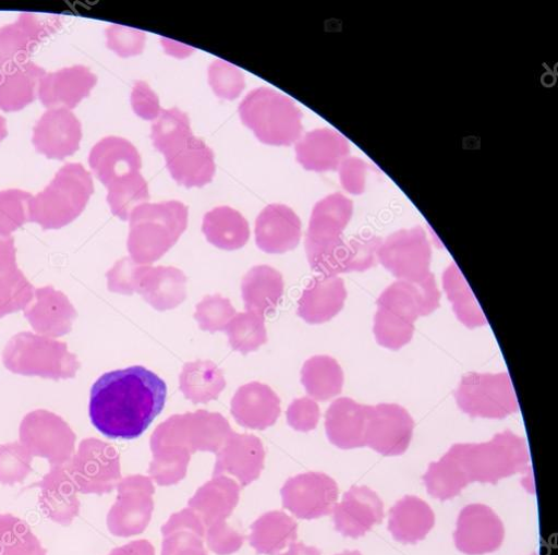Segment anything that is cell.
<instances>
[{"instance_id": "1", "label": "cell", "mask_w": 558, "mask_h": 555, "mask_svg": "<svg viewBox=\"0 0 558 555\" xmlns=\"http://www.w3.org/2000/svg\"><path fill=\"white\" fill-rule=\"evenodd\" d=\"M167 394L166 382L145 366L106 373L92 388V422L109 438H138L165 409Z\"/></svg>"}, {"instance_id": "2", "label": "cell", "mask_w": 558, "mask_h": 555, "mask_svg": "<svg viewBox=\"0 0 558 555\" xmlns=\"http://www.w3.org/2000/svg\"><path fill=\"white\" fill-rule=\"evenodd\" d=\"M232 433L219 413L198 410L169 418L151 436V480L161 486L178 484L186 476L194 453H218Z\"/></svg>"}, {"instance_id": "3", "label": "cell", "mask_w": 558, "mask_h": 555, "mask_svg": "<svg viewBox=\"0 0 558 555\" xmlns=\"http://www.w3.org/2000/svg\"><path fill=\"white\" fill-rule=\"evenodd\" d=\"M440 292L435 277L422 283L398 280L378 298L374 317V335L378 345L399 350L414 334V323L439 307Z\"/></svg>"}, {"instance_id": "4", "label": "cell", "mask_w": 558, "mask_h": 555, "mask_svg": "<svg viewBox=\"0 0 558 555\" xmlns=\"http://www.w3.org/2000/svg\"><path fill=\"white\" fill-rule=\"evenodd\" d=\"M129 250L140 265H150L163 257L189 226V208L181 202L145 204L131 218Z\"/></svg>"}, {"instance_id": "5", "label": "cell", "mask_w": 558, "mask_h": 555, "mask_svg": "<svg viewBox=\"0 0 558 555\" xmlns=\"http://www.w3.org/2000/svg\"><path fill=\"white\" fill-rule=\"evenodd\" d=\"M458 459L471 483L496 484L529 468L530 455L524 438L507 430L489 442L454 444L449 449Z\"/></svg>"}, {"instance_id": "6", "label": "cell", "mask_w": 558, "mask_h": 555, "mask_svg": "<svg viewBox=\"0 0 558 555\" xmlns=\"http://www.w3.org/2000/svg\"><path fill=\"white\" fill-rule=\"evenodd\" d=\"M95 185L92 174L80 164L65 165L52 182L31 202V220L46 229L71 224L86 209Z\"/></svg>"}, {"instance_id": "7", "label": "cell", "mask_w": 558, "mask_h": 555, "mask_svg": "<svg viewBox=\"0 0 558 555\" xmlns=\"http://www.w3.org/2000/svg\"><path fill=\"white\" fill-rule=\"evenodd\" d=\"M243 124L259 142L291 146L302 134V113L289 97L269 88L251 92L239 108Z\"/></svg>"}, {"instance_id": "8", "label": "cell", "mask_w": 558, "mask_h": 555, "mask_svg": "<svg viewBox=\"0 0 558 555\" xmlns=\"http://www.w3.org/2000/svg\"><path fill=\"white\" fill-rule=\"evenodd\" d=\"M454 396L460 410L471 418L501 420L519 411L508 373H468Z\"/></svg>"}, {"instance_id": "9", "label": "cell", "mask_w": 558, "mask_h": 555, "mask_svg": "<svg viewBox=\"0 0 558 555\" xmlns=\"http://www.w3.org/2000/svg\"><path fill=\"white\" fill-rule=\"evenodd\" d=\"M118 498L108 515L112 534L129 538L143 533L150 523L155 509V485L151 478L135 474L118 485Z\"/></svg>"}, {"instance_id": "10", "label": "cell", "mask_w": 558, "mask_h": 555, "mask_svg": "<svg viewBox=\"0 0 558 555\" xmlns=\"http://www.w3.org/2000/svg\"><path fill=\"white\" fill-rule=\"evenodd\" d=\"M432 252L421 229L403 230L381 243L378 262L398 280L422 283L434 276L430 273Z\"/></svg>"}, {"instance_id": "11", "label": "cell", "mask_w": 558, "mask_h": 555, "mask_svg": "<svg viewBox=\"0 0 558 555\" xmlns=\"http://www.w3.org/2000/svg\"><path fill=\"white\" fill-rule=\"evenodd\" d=\"M69 471L83 494L111 493L122 479L120 455L111 445L97 439L82 444Z\"/></svg>"}, {"instance_id": "12", "label": "cell", "mask_w": 558, "mask_h": 555, "mask_svg": "<svg viewBox=\"0 0 558 555\" xmlns=\"http://www.w3.org/2000/svg\"><path fill=\"white\" fill-rule=\"evenodd\" d=\"M62 25L61 16L23 13L16 23L0 28V72L29 62L38 45Z\"/></svg>"}, {"instance_id": "13", "label": "cell", "mask_w": 558, "mask_h": 555, "mask_svg": "<svg viewBox=\"0 0 558 555\" xmlns=\"http://www.w3.org/2000/svg\"><path fill=\"white\" fill-rule=\"evenodd\" d=\"M283 507L300 519H317L331 514L337 505V482L323 472L290 478L281 488Z\"/></svg>"}, {"instance_id": "14", "label": "cell", "mask_w": 558, "mask_h": 555, "mask_svg": "<svg viewBox=\"0 0 558 555\" xmlns=\"http://www.w3.org/2000/svg\"><path fill=\"white\" fill-rule=\"evenodd\" d=\"M350 217L351 204L340 195L329 196L315 206L305 242L313 270L344 242L341 236Z\"/></svg>"}, {"instance_id": "15", "label": "cell", "mask_w": 558, "mask_h": 555, "mask_svg": "<svg viewBox=\"0 0 558 555\" xmlns=\"http://www.w3.org/2000/svg\"><path fill=\"white\" fill-rule=\"evenodd\" d=\"M414 422L403 407L396 403L367 406L365 446L384 456L404 454L412 441Z\"/></svg>"}, {"instance_id": "16", "label": "cell", "mask_w": 558, "mask_h": 555, "mask_svg": "<svg viewBox=\"0 0 558 555\" xmlns=\"http://www.w3.org/2000/svg\"><path fill=\"white\" fill-rule=\"evenodd\" d=\"M505 538V527L487 505L475 503L459 514L454 531L457 548L466 555H484L497 551Z\"/></svg>"}, {"instance_id": "17", "label": "cell", "mask_w": 558, "mask_h": 555, "mask_svg": "<svg viewBox=\"0 0 558 555\" xmlns=\"http://www.w3.org/2000/svg\"><path fill=\"white\" fill-rule=\"evenodd\" d=\"M82 140V123L72 111L49 109L34 129L33 144L48 159L64 160L81 149Z\"/></svg>"}, {"instance_id": "18", "label": "cell", "mask_w": 558, "mask_h": 555, "mask_svg": "<svg viewBox=\"0 0 558 555\" xmlns=\"http://www.w3.org/2000/svg\"><path fill=\"white\" fill-rule=\"evenodd\" d=\"M384 519V504L368 486L353 485L333 509V522L338 532L348 538L365 535Z\"/></svg>"}, {"instance_id": "19", "label": "cell", "mask_w": 558, "mask_h": 555, "mask_svg": "<svg viewBox=\"0 0 558 555\" xmlns=\"http://www.w3.org/2000/svg\"><path fill=\"white\" fill-rule=\"evenodd\" d=\"M266 451L255 435L232 433L217 453L215 475L231 474L244 487L257 480L265 467Z\"/></svg>"}, {"instance_id": "20", "label": "cell", "mask_w": 558, "mask_h": 555, "mask_svg": "<svg viewBox=\"0 0 558 555\" xmlns=\"http://www.w3.org/2000/svg\"><path fill=\"white\" fill-rule=\"evenodd\" d=\"M97 76L86 67L76 65L41 80L38 97L48 109H75L97 86Z\"/></svg>"}, {"instance_id": "21", "label": "cell", "mask_w": 558, "mask_h": 555, "mask_svg": "<svg viewBox=\"0 0 558 555\" xmlns=\"http://www.w3.org/2000/svg\"><path fill=\"white\" fill-rule=\"evenodd\" d=\"M89 165L97 178L107 186L141 173L143 161L136 147L128 140L110 136L92 150Z\"/></svg>"}, {"instance_id": "22", "label": "cell", "mask_w": 558, "mask_h": 555, "mask_svg": "<svg viewBox=\"0 0 558 555\" xmlns=\"http://www.w3.org/2000/svg\"><path fill=\"white\" fill-rule=\"evenodd\" d=\"M257 246L267 254H284L298 248L302 237V224L288 206L269 205L256 220Z\"/></svg>"}, {"instance_id": "23", "label": "cell", "mask_w": 558, "mask_h": 555, "mask_svg": "<svg viewBox=\"0 0 558 555\" xmlns=\"http://www.w3.org/2000/svg\"><path fill=\"white\" fill-rule=\"evenodd\" d=\"M165 158L172 178L187 189L203 188L211 183L216 174L214 152L195 136L178 146Z\"/></svg>"}, {"instance_id": "24", "label": "cell", "mask_w": 558, "mask_h": 555, "mask_svg": "<svg viewBox=\"0 0 558 555\" xmlns=\"http://www.w3.org/2000/svg\"><path fill=\"white\" fill-rule=\"evenodd\" d=\"M231 412L240 425L252 430H266L280 417V398L268 385L253 382L235 393Z\"/></svg>"}, {"instance_id": "25", "label": "cell", "mask_w": 558, "mask_h": 555, "mask_svg": "<svg viewBox=\"0 0 558 555\" xmlns=\"http://www.w3.org/2000/svg\"><path fill=\"white\" fill-rule=\"evenodd\" d=\"M347 288L338 276H318L304 290L298 315L312 325L332 319L344 306Z\"/></svg>"}, {"instance_id": "26", "label": "cell", "mask_w": 558, "mask_h": 555, "mask_svg": "<svg viewBox=\"0 0 558 555\" xmlns=\"http://www.w3.org/2000/svg\"><path fill=\"white\" fill-rule=\"evenodd\" d=\"M36 485L41 488L40 505L49 519L69 526L80 515L78 490L66 468L53 467Z\"/></svg>"}, {"instance_id": "27", "label": "cell", "mask_w": 558, "mask_h": 555, "mask_svg": "<svg viewBox=\"0 0 558 555\" xmlns=\"http://www.w3.org/2000/svg\"><path fill=\"white\" fill-rule=\"evenodd\" d=\"M241 487L227 475H215L198 488L190 499L192 509L204 523L206 530L213 524L226 521L240 500Z\"/></svg>"}, {"instance_id": "28", "label": "cell", "mask_w": 558, "mask_h": 555, "mask_svg": "<svg viewBox=\"0 0 558 555\" xmlns=\"http://www.w3.org/2000/svg\"><path fill=\"white\" fill-rule=\"evenodd\" d=\"M366 408L351 398L335 400L326 412V433L341 449L365 447Z\"/></svg>"}, {"instance_id": "29", "label": "cell", "mask_w": 558, "mask_h": 555, "mask_svg": "<svg viewBox=\"0 0 558 555\" xmlns=\"http://www.w3.org/2000/svg\"><path fill=\"white\" fill-rule=\"evenodd\" d=\"M187 278L175 267L146 266L137 292L158 311H168L182 304L186 297Z\"/></svg>"}, {"instance_id": "30", "label": "cell", "mask_w": 558, "mask_h": 555, "mask_svg": "<svg viewBox=\"0 0 558 555\" xmlns=\"http://www.w3.org/2000/svg\"><path fill=\"white\" fill-rule=\"evenodd\" d=\"M435 524V514L420 497L407 495L389 510L388 529L392 536L404 544L425 539Z\"/></svg>"}, {"instance_id": "31", "label": "cell", "mask_w": 558, "mask_h": 555, "mask_svg": "<svg viewBox=\"0 0 558 555\" xmlns=\"http://www.w3.org/2000/svg\"><path fill=\"white\" fill-rule=\"evenodd\" d=\"M284 292L282 275L266 265L253 267L242 280V297L246 312L262 316L272 315Z\"/></svg>"}, {"instance_id": "32", "label": "cell", "mask_w": 558, "mask_h": 555, "mask_svg": "<svg viewBox=\"0 0 558 555\" xmlns=\"http://www.w3.org/2000/svg\"><path fill=\"white\" fill-rule=\"evenodd\" d=\"M47 72L34 62H27L0 72V110L19 112L32 105Z\"/></svg>"}, {"instance_id": "33", "label": "cell", "mask_w": 558, "mask_h": 555, "mask_svg": "<svg viewBox=\"0 0 558 555\" xmlns=\"http://www.w3.org/2000/svg\"><path fill=\"white\" fill-rule=\"evenodd\" d=\"M162 555H208L206 528L190 508L173 514L162 527Z\"/></svg>"}, {"instance_id": "34", "label": "cell", "mask_w": 558, "mask_h": 555, "mask_svg": "<svg viewBox=\"0 0 558 555\" xmlns=\"http://www.w3.org/2000/svg\"><path fill=\"white\" fill-rule=\"evenodd\" d=\"M296 159L308 171L324 172L336 169L345 155L342 137L329 130H317L296 144Z\"/></svg>"}, {"instance_id": "35", "label": "cell", "mask_w": 558, "mask_h": 555, "mask_svg": "<svg viewBox=\"0 0 558 555\" xmlns=\"http://www.w3.org/2000/svg\"><path fill=\"white\" fill-rule=\"evenodd\" d=\"M203 232L209 243L226 251L244 248L251 237L247 220L230 207H218L206 214Z\"/></svg>"}, {"instance_id": "36", "label": "cell", "mask_w": 558, "mask_h": 555, "mask_svg": "<svg viewBox=\"0 0 558 555\" xmlns=\"http://www.w3.org/2000/svg\"><path fill=\"white\" fill-rule=\"evenodd\" d=\"M298 539L296 521L283 511H269L252 524L251 545L258 554L277 555Z\"/></svg>"}, {"instance_id": "37", "label": "cell", "mask_w": 558, "mask_h": 555, "mask_svg": "<svg viewBox=\"0 0 558 555\" xmlns=\"http://www.w3.org/2000/svg\"><path fill=\"white\" fill-rule=\"evenodd\" d=\"M226 386L222 370L211 361L186 363L180 375V389L193 403L216 400Z\"/></svg>"}, {"instance_id": "38", "label": "cell", "mask_w": 558, "mask_h": 555, "mask_svg": "<svg viewBox=\"0 0 558 555\" xmlns=\"http://www.w3.org/2000/svg\"><path fill=\"white\" fill-rule=\"evenodd\" d=\"M302 383L307 394L316 400H328L343 388L344 376L340 364L331 357L316 355L302 369Z\"/></svg>"}, {"instance_id": "39", "label": "cell", "mask_w": 558, "mask_h": 555, "mask_svg": "<svg viewBox=\"0 0 558 555\" xmlns=\"http://www.w3.org/2000/svg\"><path fill=\"white\" fill-rule=\"evenodd\" d=\"M423 482L428 494L442 502L458 496L471 483L464 469L450 450L438 461L429 464L423 475Z\"/></svg>"}, {"instance_id": "40", "label": "cell", "mask_w": 558, "mask_h": 555, "mask_svg": "<svg viewBox=\"0 0 558 555\" xmlns=\"http://www.w3.org/2000/svg\"><path fill=\"white\" fill-rule=\"evenodd\" d=\"M442 286L457 318L468 328L487 325V319L459 267L452 263L442 275Z\"/></svg>"}, {"instance_id": "41", "label": "cell", "mask_w": 558, "mask_h": 555, "mask_svg": "<svg viewBox=\"0 0 558 555\" xmlns=\"http://www.w3.org/2000/svg\"><path fill=\"white\" fill-rule=\"evenodd\" d=\"M193 136L189 116L177 108L162 109L151 130L154 145L163 156Z\"/></svg>"}, {"instance_id": "42", "label": "cell", "mask_w": 558, "mask_h": 555, "mask_svg": "<svg viewBox=\"0 0 558 555\" xmlns=\"http://www.w3.org/2000/svg\"><path fill=\"white\" fill-rule=\"evenodd\" d=\"M149 186L142 173L132 176L108 188V203L120 219L130 220L135 209L149 202Z\"/></svg>"}, {"instance_id": "43", "label": "cell", "mask_w": 558, "mask_h": 555, "mask_svg": "<svg viewBox=\"0 0 558 555\" xmlns=\"http://www.w3.org/2000/svg\"><path fill=\"white\" fill-rule=\"evenodd\" d=\"M226 330L232 349L243 354L256 351L268 341L265 317L253 312L236 314Z\"/></svg>"}, {"instance_id": "44", "label": "cell", "mask_w": 558, "mask_h": 555, "mask_svg": "<svg viewBox=\"0 0 558 555\" xmlns=\"http://www.w3.org/2000/svg\"><path fill=\"white\" fill-rule=\"evenodd\" d=\"M236 315L231 301L220 294L207 295L196 306L195 318L203 330L223 331Z\"/></svg>"}, {"instance_id": "45", "label": "cell", "mask_w": 558, "mask_h": 555, "mask_svg": "<svg viewBox=\"0 0 558 555\" xmlns=\"http://www.w3.org/2000/svg\"><path fill=\"white\" fill-rule=\"evenodd\" d=\"M33 195L23 190L0 192V232H10L31 218Z\"/></svg>"}, {"instance_id": "46", "label": "cell", "mask_w": 558, "mask_h": 555, "mask_svg": "<svg viewBox=\"0 0 558 555\" xmlns=\"http://www.w3.org/2000/svg\"><path fill=\"white\" fill-rule=\"evenodd\" d=\"M208 76L214 93L225 100L238 99L246 86L244 74L222 60H217L209 67Z\"/></svg>"}, {"instance_id": "47", "label": "cell", "mask_w": 558, "mask_h": 555, "mask_svg": "<svg viewBox=\"0 0 558 555\" xmlns=\"http://www.w3.org/2000/svg\"><path fill=\"white\" fill-rule=\"evenodd\" d=\"M32 457L19 445L0 447V483H23L32 472Z\"/></svg>"}, {"instance_id": "48", "label": "cell", "mask_w": 558, "mask_h": 555, "mask_svg": "<svg viewBox=\"0 0 558 555\" xmlns=\"http://www.w3.org/2000/svg\"><path fill=\"white\" fill-rule=\"evenodd\" d=\"M108 48L120 58L141 56L146 47V34L142 31L113 25L107 29Z\"/></svg>"}, {"instance_id": "49", "label": "cell", "mask_w": 558, "mask_h": 555, "mask_svg": "<svg viewBox=\"0 0 558 555\" xmlns=\"http://www.w3.org/2000/svg\"><path fill=\"white\" fill-rule=\"evenodd\" d=\"M206 538L209 548L218 555L238 552L245 541L244 534L229 526L227 520L209 527L206 530Z\"/></svg>"}, {"instance_id": "50", "label": "cell", "mask_w": 558, "mask_h": 555, "mask_svg": "<svg viewBox=\"0 0 558 555\" xmlns=\"http://www.w3.org/2000/svg\"><path fill=\"white\" fill-rule=\"evenodd\" d=\"M148 265H140L132 258L119 262L111 274V290L124 294L137 292L141 277Z\"/></svg>"}, {"instance_id": "51", "label": "cell", "mask_w": 558, "mask_h": 555, "mask_svg": "<svg viewBox=\"0 0 558 555\" xmlns=\"http://www.w3.org/2000/svg\"><path fill=\"white\" fill-rule=\"evenodd\" d=\"M319 418L320 410L318 405L307 397L294 400L288 410L290 426L301 432L316 429Z\"/></svg>"}, {"instance_id": "52", "label": "cell", "mask_w": 558, "mask_h": 555, "mask_svg": "<svg viewBox=\"0 0 558 555\" xmlns=\"http://www.w3.org/2000/svg\"><path fill=\"white\" fill-rule=\"evenodd\" d=\"M132 107L134 112L147 121L157 120L161 112L159 97L145 82H137L132 93Z\"/></svg>"}, {"instance_id": "53", "label": "cell", "mask_w": 558, "mask_h": 555, "mask_svg": "<svg viewBox=\"0 0 558 555\" xmlns=\"http://www.w3.org/2000/svg\"><path fill=\"white\" fill-rule=\"evenodd\" d=\"M31 526L11 514H0V553L27 536Z\"/></svg>"}, {"instance_id": "54", "label": "cell", "mask_w": 558, "mask_h": 555, "mask_svg": "<svg viewBox=\"0 0 558 555\" xmlns=\"http://www.w3.org/2000/svg\"><path fill=\"white\" fill-rule=\"evenodd\" d=\"M0 555H47V550L34 532L5 548Z\"/></svg>"}, {"instance_id": "55", "label": "cell", "mask_w": 558, "mask_h": 555, "mask_svg": "<svg viewBox=\"0 0 558 555\" xmlns=\"http://www.w3.org/2000/svg\"><path fill=\"white\" fill-rule=\"evenodd\" d=\"M109 555H156V550L149 541L137 540L114 548Z\"/></svg>"}, {"instance_id": "56", "label": "cell", "mask_w": 558, "mask_h": 555, "mask_svg": "<svg viewBox=\"0 0 558 555\" xmlns=\"http://www.w3.org/2000/svg\"><path fill=\"white\" fill-rule=\"evenodd\" d=\"M161 44L166 48V51L170 56H174L177 59H185L190 57L194 50L187 46L171 41L169 39H161Z\"/></svg>"}, {"instance_id": "57", "label": "cell", "mask_w": 558, "mask_h": 555, "mask_svg": "<svg viewBox=\"0 0 558 555\" xmlns=\"http://www.w3.org/2000/svg\"><path fill=\"white\" fill-rule=\"evenodd\" d=\"M289 546V551L280 555H322L317 547L306 545L302 542H294Z\"/></svg>"}, {"instance_id": "58", "label": "cell", "mask_w": 558, "mask_h": 555, "mask_svg": "<svg viewBox=\"0 0 558 555\" xmlns=\"http://www.w3.org/2000/svg\"><path fill=\"white\" fill-rule=\"evenodd\" d=\"M9 136L8 122L3 117H0V143Z\"/></svg>"}, {"instance_id": "59", "label": "cell", "mask_w": 558, "mask_h": 555, "mask_svg": "<svg viewBox=\"0 0 558 555\" xmlns=\"http://www.w3.org/2000/svg\"><path fill=\"white\" fill-rule=\"evenodd\" d=\"M337 555H362L360 551H344L343 553Z\"/></svg>"}, {"instance_id": "60", "label": "cell", "mask_w": 558, "mask_h": 555, "mask_svg": "<svg viewBox=\"0 0 558 555\" xmlns=\"http://www.w3.org/2000/svg\"><path fill=\"white\" fill-rule=\"evenodd\" d=\"M531 555H537V554H536V553H533V554H531Z\"/></svg>"}]
</instances>
